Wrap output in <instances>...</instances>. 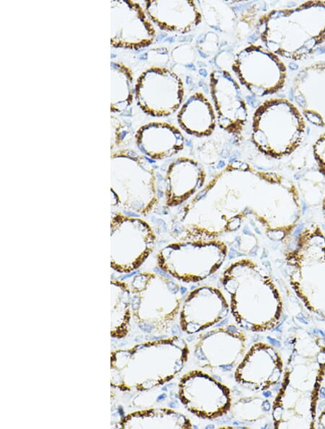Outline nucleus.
<instances>
[{
  "label": "nucleus",
  "instance_id": "1",
  "mask_svg": "<svg viewBox=\"0 0 325 429\" xmlns=\"http://www.w3.org/2000/svg\"><path fill=\"white\" fill-rule=\"evenodd\" d=\"M302 213L292 180L234 160L187 202L179 221L190 239H218L237 232L250 217L268 239L284 242L298 227Z\"/></svg>",
  "mask_w": 325,
  "mask_h": 429
},
{
  "label": "nucleus",
  "instance_id": "2",
  "mask_svg": "<svg viewBox=\"0 0 325 429\" xmlns=\"http://www.w3.org/2000/svg\"><path fill=\"white\" fill-rule=\"evenodd\" d=\"M222 283L241 329L257 333L278 326L282 314V298L274 280L262 266L249 259L237 260L224 272Z\"/></svg>",
  "mask_w": 325,
  "mask_h": 429
},
{
  "label": "nucleus",
  "instance_id": "3",
  "mask_svg": "<svg viewBox=\"0 0 325 429\" xmlns=\"http://www.w3.org/2000/svg\"><path fill=\"white\" fill-rule=\"evenodd\" d=\"M258 32L265 48L280 58L301 61L325 41V1H308L264 15Z\"/></svg>",
  "mask_w": 325,
  "mask_h": 429
},
{
  "label": "nucleus",
  "instance_id": "4",
  "mask_svg": "<svg viewBox=\"0 0 325 429\" xmlns=\"http://www.w3.org/2000/svg\"><path fill=\"white\" fill-rule=\"evenodd\" d=\"M306 132L298 107L286 98H271L254 112L252 142L266 156L281 159L301 145Z\"/></svg>",
  "mask_w": 325,
  "mask_h": 429
},
{
  "label": "nucleus",
  "instance_id": "5",
  "mask_svg": "<svg viewBox=\"0 0 325 429\" xmlns=\"http://www.w3.org/2000/svg\"><path fill=\"white\" fill-rule=\"evenodd\" d=\"M291 284L307 306L325 303V235L311 223L285 254Z\"/></svg>",
  "mask_w": 325,
  "mask_h": 429
},
{
  "label": "nucleus",
  "instance_id": "6",
  "mask_svg": "<svg viewBox=\"0 0 325 429\" xmlns=\"http://www.w3.org/2000/svg\"><path fill=\"white\" fill-rule=\"evenodd\" d=\"M228 253L227 245L220 239H187L162 248L157 260L160 269L172 278L195 284L218 272Z\"/></svg>",
  "mask_w": 325,
  "mask_h": 429
},
{
  "label": "nucleus",
  "instance_id": "7",
  "mask_svg": "<svg viewBox=\"0 0 325 429\" xmlns=\"http://www.w3.org/2000/svg\"><path fill=\"white\" fill-rule=\"evenodd\" d=\"M133 287L142 328L148 332L169 329L180 313L183 287L167 277L152 274L138 276Z\"/></svg>",
  "mask_w": 325,
  "mask_h": 429
},
{
  "label": "nucleus",
  "instance_id": "8",
  "mask_svg": "<svg viewBox=\"0 0 325 429\" xmlns=\"http://www.w3.org/2000/svg\"><path fill=\"white\" fill-rule=\"evenodd\" d=\"M190 353L187 343L179 336L135 348L130 353L135 364L133 383L144 390L172 381L185 367Z\"/></svg>",
  "mask_w": 325,
  "mask_h": 429
},
{
  "label": "nucleus",
  "instance_id": "9",
  "mask_svg": "<svg viewBox=\"0 0 325 429\" xmlns=\"http://www.w3.org/2000/svg\"><path fill=\"white\" fill-rule=\"evenodd\" d=\"M232 70L241 84L257 97L277 93L283 89L287 81V68L281 58L254 43L237 53Z\"/></svg>",
  "mask_w": 325,
  "mask_h": 429
},
{
  "label": "nucleus",
  "instance_id": "10",
  "mask_svg": "<svg viewBox=\"0 0 325 429\" xmlns=\"http://www.w3.org/2000/svg\"><path fill=\"white\" fill-rule=\"evenodd\" d=\"M119 163L115 175L118 202L144 216L158 202L154 170L145 158L135 154L120 156Z\"/></svg>",
  "mask_w": 325,
  "mask_h": 429
},
{
  "label": "nucleus",
  "instance_id": "11",
  "mask_svg": "<svg viewBox=\"0 0 325 429\" xmlns=\"http://www.w3.org/2000/svg\"><path fill=\"white\" fill-rule=\"evenodd\" d=\"M178 388L183 406L200 418H219L232 408L230 389L205 371L193 370L185 373Z\"/></svg>",
  "mask_w": 325,
  "mask_h": 429
},
{
  "label": "nucleus",
  "instance_id": "12",
  "mask_svg": "<svg viewBox=\"0 0 325 429\" xmlns=\"http://www.w3.org/2000/svg\"><path fill=\"white\" fill-rule=\"evenodd\" d=\"M247 338L237 326L229 325L202 334L193 356L202 368L222 373L236 370L246 355Z\"/></svg>",
  "mask_w": 325,
  "mask_h": 429
},
{
  "label": "nucleus",
  "instance_id": "13",
  "mask_svg": "<svg viewBox=\"0 0 325 429\" xmlns=\"http://www.w3.org/2000/svg\"><path fill=\"white\" fill-rule=\"evenodd\" d=\"M113 238L114 262L123 272L137 270L153 252L156 239L148 223L122 214L113 222Z\"/></svg>",
  "mask_w": 325,
  "mask_h": 429
},
{
  "label": "nucleus",
  "instance_id": "14",
  "mask_svg": "<svg viewBox=\"0 0 325 429\" xmlns=\"http://www.w3.org/2000/svg\"><path fill=\"white\" fill-rule=\"evenodd\" d=\"M137 97L142 109L155 117H167L178 111L185 97L182 80L165 68L148 71L140 78Z\"/></svg>",
  "mask_w": 325,
  "mask_h": 429
},
{
  "label": "nucleus",
  "instance_id": "15",
  "mask_svg": "<svg viewBox=\"0 0 325 429\" xmlns=\"http://www.w3.org/2000/svg\"><path fill=\"white\" fill-rule=\"evenodd\" d=\"M210 89L219 126L239 138L248 122V109L241 88L232 75L225 70L213 71Z\"/></svg>",
  "mask_w": 325,
  "mask_h": 429
},
{
  "label": "nucleus",
  "instance_id": "16",
  "mask_svg": "<svg viewBox=\"0 0 325 429\" xmlns=\"http://www.w3.org/2000/svg\"><path fill=\"white\" fill-rule=\"evenodd\" d=\"M230 311L229 303L219 289L198 287L183 301L180 313L181 329L188 335L197 334L222 323Z\"/></svg>",
  "mask_w": 325,
  "mask_h": 429
},
{
  "label": "nucleus",
  "instance_id": "17",
  "mask_svg": "<svg viewBox=\"0 0 325 429\" xmlns=\"http://www.w3.org/2000/svg\"><path fill=\"white\" fill-rule=\"evenodd\" d=\"M283 362L279 352L263 343L252 346L235 370L236 382L252 391H264L279 383Z\"/></svg>",
  "mask_w": 325,
  "mask_h": 429
},
{
  "label": "nucleus",
  "instance_id": "18",
  "mask_svg": "<svg viewBox=\"0 0 325 429\" xmlns=\"http://www.w3.org/2000/svg\"><path fill=\"white\" fill-rule=\"evenodd\" d=\"M292 95L304 118L325 128V61L299 70L293 81Z\"/></svg>",
  "mask_w": 325,
  "mask_h": 429
},
{
  "label": "nucleus",
  "instance_id": "19",
  "mask_svg": "<svg viewBox=\"0 0 325 429\" xmlns=\"http://www.w3.org/2000/svg\"><path fill=\"white\" fill-rule=\"evenodd\" d=\"M207 174L197 160L180 157L169 166L165 179V204L177 207L192 200L205 185Z\"/></svg>",
  "mask_w": 325,
  "mask_h": 429
},
{
  "label": "nucleus",
  "instance_id": "20",
  "mask_svg": "<svg viewBox=\"0 0 325 429\" xmlns=\"http://www.w3.org/2000/svg\"><path fill=\"white\" fill-rule=\"evenodd\" d=\"M147 10L159 27L168 32L188 33L202 22L201 13L193 1H152L147 4Z\"/></svg>",
  "mask_w": 325,
  "mask_h": 429
},
{
  "label": "nucleus",
  "instance_id": "21",
  "mask_svg": "<svg viewBox=\"0 0 325 429\" xmlns=\"http://www.w3.org/2000/svg\"><path fill=\"white\" fill-rule=\"evenodd\" d=\"M140 149L154 160L170 158L180 153L185 145L182 132L167 123H153L143 128L137 135Z\"/></svg>",
  "mask_w": 325,
  "mask_h": 429
},
{
  "label": "nucleus",
  "instance_id": "22",
  "mask_svg": "<svg viewBox=\"0 0 325 429\" xmlns=\"http://www.w3.org/2000/svg\"><path fill=\"white\" fill-rule=\"evenodd\" d=\"M177 121L182 130L197 138L211 135L218 124L211 103L200 92L190 95L182 105Z\"/></svg>",
  "mask_w": 325,
  "mask_h": 429
},
{
  "label": "nucleus",
  "instance_id": "23",
  "mask_svg": "<svg viewBox=\"0 0 325 429\" xmlns=\"http://www.w3.org/2000/svg\"><path fill=\"white\" fill-rule=\"evenodd\" d=\"M130 427L190 429L193 428L190 418L172 409H159L133 415L128 419Z\"/></svg>",
  "mask_w": 325,
  "mask_h": 429
},
{
  "label": "nucleus",
  "instance_id": "24",
  "mask_svg": "<svg viewBox=\"0 0 325 429\" xmlns=\"http://www.w3.org/2000/svg\"><path fill=\"white\" fill-rule=\"evenodd\" d=\"M313 153L319 172L325 176V133L321 134L313 145Z\"/></svg>",
  "mask_w": 325,
  "mask_h": 429
},
{
  "label": "nucleus",
  "instance_id": "25",
  "mask_svg": "<svg viewBox=\"0 0 325 429\" xmlns=\"http://www.w3.org/2000/svg\"><path fill=\"white\" fill-rule=\"evenodd\" d=\"M321 210H322V214H323V217H324V222H325V197H324V199L322 200Z\"/></svg>",
  "mask_w": 325,
  "mask_h": 429
},
{
  "label": "nucleus",
  "instance_id": "26",
  "mask_svg": "<svg viewBox=\"0 0 325 429\" xmlns=\"http://www.w3.org/2000/svg\"><path fill=\"white\" fill-rule=\"evenodd\" d=\"M321 398H325V388H321L319 392Z\"/></svg>",
  "mask_w": 325,
  "mask_h": 429
}]
</instances>
